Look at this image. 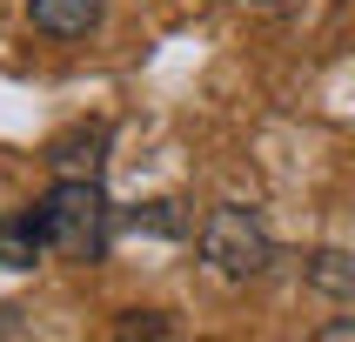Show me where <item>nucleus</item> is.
<instances>
[{
  "label": "nucleus",
  "instance_id": "obj_1",
  "mask_svg": "<svg viewBox=\"0 0 355 342\" xmlns=\"http://www.w3.org/2000/svg\"><path fill=\"white\" fill-rule=\"evenodd\" d=\"M107 221H114V208H107L94 175H60L54 188L40 195V208H34L40 241H47V255H60V262H101L107 255Z\"/></svg>",
  "mask_w": 355,
  "mask_h": 342
},
{
  "label": "nucleus",
  "instance_id": "obj_2",
  "mask_svg": "<svg viewBox=\"0 0 355 342\" xmlns=\"http://www.w3.org/2000/svg\"><path fill=\"white\" fill-rule=\"evenodd\" d=\"M201 262L208 268H221V275H235V282H248V275H261L268 262H275V235L261 228V215L255 208H215V215L201 221Z\"/></svg>",
  "mask_w": 355,
  "mask_h": 342
},
{
  "label": "nucleus",
  "instance_id": "obj_3",
  "mask_svg": "<svg viewBox=\"0 0 355 342\" xmlns=\"http://www.w3.org/2000/svg\"><path fill=\"white\" fill-rule=\"evenodd\" d=\"M27 20H34L40 34L74 40V34H87L101 20V0H27Z\"/></svg>",
  "mask_w": 355,
  "mask_h": 342
},
{
  "label": "nucleus",
  "instance_id": "obj_4",
  "mask_svg": "<svg viewBox=\"0 0 355 342\" xmlns=\"http://www.w3.org/2000/svg\"><path fill=\"white\" fill-rule=\"evenodd\" d=\"M40 228L34 215H20V208H0V268H34L40 262Z\"/></svg>",
  "mask_w": 355,
  "mask_h": 342
},
{
  "label": "nucleus",
  "instance_id": "obj_5",
  "mask_svg": "<svg viewBox=\"0 0 355 342\" xmlns=\"http://www.w3.org/2000/svg\"><path fill=\"white\" fill-rule=\"evenodd\" d=\"M101 148H107V128H74V135L54 141V175H101Z\"/></svg>",
  "mask_w": 355,
  "mask_h": 342
},
{
  "label": "nucleus",
  "instance_id": "obj_6",
  "mask_svg": "<svg viewBox=\"0 0 355 342\" xmlns=\"http://www.w3.org/2000/svg\"><path fill=\"white\" fill-rule=\"evenodd\" d=\"M309 275H315L322 289H355V262H349V255H315Z\"/></svg>",
  "mask_w": 355,
  "mask_h": 342
},
{
  "label": "nucleus",
  "instance_id": "obj_7",
  "mask_svg": "<svg viewBox=\"0 0 355 342\" xmlns=\"http://www.w3.org/2000/svg\"><path fill=\"white\" fill-rule=\"evenodd\" d=\"M322 342H355V322H329V329H322Z\"/></svg>",
  "mask_w": 355,
  "mask_h": 342
},
{
  "label": "nucleus",
  "instance_id": "obj_8",
  "mask_svg": "<svg viewBox=\"0 0 355 342\" xmlns=\"http://www.w3.org/2000/svg\"><path fill=\"white\" fill-rule=\"evenodd\" d=\"M261 7H282V0H261Z\"/></svg>",
  "mask_w": 355,
  "mask_h": 342
}]
</instances>
